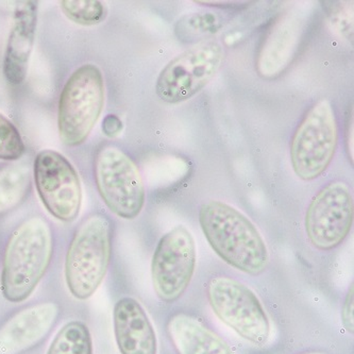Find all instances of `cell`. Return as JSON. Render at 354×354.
Returning a JSON list of instances; mask_svg holds the SVG:
<instances>
[{"label": "cell", "mask_w": 354, "mask_h": 354, "mask_svg": "<svg viewBox=\"0 0 354 354\" xmlns=\"http://www.w3.org/2000/svg\"><path fill=\"white\" fill-rule=\"evenodd\" d=\"M198 221L217 256L239 272L260 276L269 264L262 235L252 221L232 205L209 201L199 207Z\"/></svg>", "instance_id": "cell-1"}, {"label": "cell", "mask_w": 354, "mask_h": 354, "mask_svg": "<svg viewBox=\"0 0 354 354\" xmlns=\"http://www.w3.org/2000/svg\"><path fill=\"white\" fill-rule=\"evenodd\" d=\"M53 253L50 225L32 216L15 229L9 239L0 274V290L11 304L25 301L46 274Z\"/></svg>", "instance_id": "cell-2"}, {"label": "cell", "mask_w": 354, "mask_h": 354, "mask_svg": "<svg viewBox=\"0 0 354 354\" xmlns=\"http://www.w3.org/2000/svg\"><path fill=\"white\" fill-rule=\"evenodd\" d=\"M112 225L106 215H90L79 225L65 257L66 286L73 296L86 300L102 286L112 257Z\"/></svg>", "instance_id": "cell-3"}, {"label": "cell", "mask_w": 354, "mask_h": 354, "mask_svg": "<svg viewBox=\"0 0 354 354\" xmlns=\"http://www.w3.org/2000/svg\"><path fill=\"white\" fill-rule=\"evenodd\" d=\"M104 80L96 65L79 67L65 83L58 109V129L66 146L84 143L102 115Z\"/></svg>", "instance_id": "cell-4"}, {"label": "cell", "mask_w": 354, "mask_h": 354, "mask_svg": "<svg viewBox=\"0 0 354 354\" xmlns=\"http://www.w3.org/2000/svg\"><path fill=\"white\" fill-rule=\"evenodd\" d=\"M205 292L215 315L237 335L260 347L268 342L272 330L268 315L246 284L228 276L213 277Z\"/></svg>", "instance_id": "cell-5"}, {"label": "cell", "mask_w": 354, "mask_h": 354, "mask_svg": "<svg viewBox=\"0 0 354 354\" xmlns=\"http://www.w3.org/2000/svg\"><path fill=\"white\" fill-rule=\"evenodd\" d=\"M338 142L335 111L328 99H320L297 128L290 145V162L297 177L312 181L327 171Z\"/></svg>", "instance_id": "cell-6"}, {"label": "cell", "mask_w": 354, "mask_h": 354, "mask_svg": "<svg viewBox=\"0 0 354 354\" xmlns=\"http://www.w3.org/2000/svg\"><path fill=\"white\" fill-rule=\"evenodd\" d=\"M94 171L97 189L106 207L120 218H136L145 205L146 189L131 157L116 146H106L97 153Z\"/></svg>", "instance_id": "cell-7"}, {"label": "cell", "mask_w": 354, "mask_h": 354, "mask_svg": "<svg viewBox=\"0 0 354 354\" xmlns=\"http://www.w3.org/2000/svg\"><path fill=\"white\" fill-rule=\"evenodd\" d=\"M225 58V48L217 41H201L180 53L160 73L156 84L158 96L171 104L187 102L216 76Z\"/></svg>", "instance_id": "cell-8"}, {"label": "cell", "mask_w": 354, "mask_h": 354, "mask_svg": "<svg viewBox=\"0 0 354 354\" xmlns=\"http://www.w3.org/2000/svg\"><path fill=\"white\" fill-rule=\"evenodd\" d=\"M197 264L195 239L189 229L177 225L158 242L151 260L154 292L161 301L173 304L187 292Z\"/></svg>", "instance_id": "cell-9"}, {"label": "cell", "mask_w": 354, "mask_h": 354, "mask_svg": "<svg viewBox=\"0 0 354 354\" xmlns=\"http://www.w3.org/2000/svg\"><path fill=\"white\" fill-rule=\"evenodd\" d=\"M351 189L346 182L333 181L322 187L310 201L304 217L308 242L320 251L343 244L353 225Z\"/></svg>", "instance_id": "cell-10"}, {"label": "cell", "mask_w": 354, "mask_h": 354, "mask_svg": "<svg viewBox=\"0 0 354 354\" xmlns=\"http://www.w3.org/2000/svg\"><path fill=\"white\" fill-rule=\"evenodd\" d=\"M33 178L39 197L50 215L64 223L76 221L82 187L74 165L60 152L41 150L33 164Z\"/></svg>", "instance_id": "cell-11"}, {"label": "cell", "mask_w": 354, "mask_h": 354, "mask_svg": "<svg viewBox=\"0 0 354 354\" xmlns=\"http://www.w3.org/2000/svg\"><path fill=\"white\" fill-rule=\"evenodd\" d=\"M60 308L53 302L21 310L0 329V354H19L37 345L57 322Z\"/></svg>", "instance_id": "cell-12"}, {"label": "cell", "mask_w": 354, "mask_h": 354, "mask_svg": "<svg viewBox=\"0 0 354 354\" xmlns=\"http://www.w3.org/2000/svg\"><path fill=\"white\" fill-rule=\"evenodd\" d=\"M37 24V3L21 1L14 11L11 30L3 58V75L10 84L19 86L26 80Z\"/></svg>", "instance_id": "cell-13"}, {"label": "cell", "mask_w": 354, "mask_h": 354, "mask_svg": "<svg viewBox=\"0 0 354 354\" xmlns=\"http://www.w3.org/2000/svg\"><path fill=\"white\" fill-rule=\"evenodd\" d=\"M113 326L120 354H157V335L146 310L132 297H124L113 310Z\"/></svg>", "instance_id": "cell-14"}, {"label": "cell", "mask_w": 354, "mask_h": 354, "mask_svg": "<svg viewBox=\"0 0 354 354\" xmlns=\"http://www.w3.org/2000/svg\"><path fill=\"white\" fill-rule=\"evenodd\" d=\"M304 28L301 17L290 12L274 24L259 53L257 66L261 76L274 78L290 66L299 47Z\"/></svg>", "instance_id": "cell-15"}, {"label": "cell", "mask_w": 354, "mask_h": 354, "mask_svg": "<svg viewBox=\"0 0 354 354\" xmlns=\"http://www.w3.org/2000/svg\"><path fill=\"white\" fill-rule=\"evenodd\" d=\"M167 332L178 354H236L218 334L189 314L171 316Z\"/></svg>", "instance_id": "cell-16"}, {"label": "cell", "mask_w": 354, "mask_h": 354, "mask_svg": "<svg viewBox=\"0 0 354 354\" xmlns=\"http://www.w3.org/2000/svg\"><path fill=\"white\" fill-rule=\"evenodd\" d=\"M31 173L28 166H7L0 171V216L19 207L30 191Z\"/></svg>", "instance_id": "cell-17"}, {"label": "cell", "mask_w": 354, "mask_h": 354, "mask_svg": "<svg viewBox=\"0 0 354 354\" xmlns=\"http://www.w3.org/2000/svg\"><path fill=\"white\" fill-rule=\"evenodd\" d=\"M47 354H93V341L86 324L67 322L55 336Z\"/></svg>", "instance_id": "cell-18"}, {"label": "cell", "mask_w": 354, "mask_h": 354, "mask_svg": "<svg viewBox=\"0 0 354 354\" xmlns=\"http://www.w3.org/2000/svg\"><path fill=\"white\" fill-rule=\"evenodd\" d=\"M223 17L213 12H199L187 15L178 21L176 35L181 41H194L218 32Z\"/></svg>", "instance_id": "cell-19"}, {"label": "cell", "mask_w": 354, "mask_h": 354, "mask_svg": "<svg viewBox=\"0 0 354 354\" xmlns=\"http://www.w3.org/2000/svg\"><path fill=\"white\" fill-rule=\"evenodd\" d=\"M60 5L65 17L78 25H98L106 19V8L97 0H64Z\"/></svg>", "instance_id": "cell-20"}, {"label": "cell", "mask_w": 354, "mask_h": 354, "mask_svg": "<svg viewBox=\"0 0 354 354\" xmlns=\"http://www.w3.org/2000/svg\"><path fill=\"white\" fill-rule=\"evenodd\" d=\"M25 149V144L17 127L0 113V160H19Z\"/></svg>", "instance_id": "cell-21"}, {"label": "cell", "mask_w": 354, "mask_h": 354, "mask_svg": "<svg viewBox=\"0 0 354 354\" xmlns=\"http://www.w3.org/2000/svg\"><path fill=\"white\" fill-rule=\"evenodd\" d=\"M330 19L333 24L336 30L339 31L343 37L347 39H352V31H353V15L352 10L348 6H333L329 11Z\"/></svg>", "instance_id": "cell-22"}, {"label": "cell", "mask_w": 354, "mask_h": 354, "mask_svg": "<svg viewBox=\"0 0 354 354\" xmlns=\"http://www.w3.org/2000/svg\"><path fill=\"white\" fill-rule=\"evenodd\" d=\"M354 294L353 284L350 286L347 295H346L345 300H344L343 308H342V322H343L344 327L349 332L353 334L354 331Z\"/></svg>", "instance_id": "cell-23"}, {"label": "cell", "mask_w": 354, "mask_h": 354, "mask_svg": "<svg viewBox=\"0 0 354 354\" xmlns=\"http://www.w3.org/2000/svg\"><path fill=\"white\" fill-rule=\"evenodd\" d=\"M122 129V122L118 116L108 115L104 120L102 130L106 136H116L120 133Z\"/></svg>", "instance_id": "cell-24"}, {"label": "cell", "mask_w": 354, "mask_h": 354, "mask_svg": "<svg viewBox=\"0 0 354 354\" xmlns=\"http://www.w3.org/2000/svg\"><path fill=\"white\" fill-rule=\"evenodd\" d=\"M301 354H328L326 353V352L322 351H308V352H304V353Z\"/></svg>", "instance_id": "cell-25"}]
</instances>
